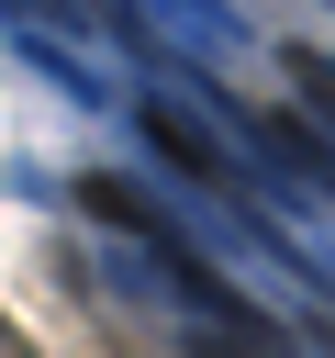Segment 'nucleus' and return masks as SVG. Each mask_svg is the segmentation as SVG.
<instances>
[{"mask_svg":"<svg viewBox=\"0 0 335 358\" xmlns=\"http://www.w3.org/2000/svg\"><path fill=\"white\" fill-rule=\"evenodd\" d=\"M145 134H156V145H168L179 168H201V179H223V157H212V134H201L190 112H168V101H156V112H145Z\"/></svg>","mask_w":335,"mask_h":358,"instance_id":"nucleus-1","label":"nucleus"},{"mask_svg":"<svg viewBox=\"0 0 335 358\" xmlns=\"http://www.w3.org/2000/svg\"><path fill=\"white\" fill-rule=\"evenodd\" d=\"M313 78H324V90H335V67H313Z\"/></svg>","mask_w":335,"mask_h":358,"instance_id":"nucleus-2","label":"nucleus"}]
</instances>
